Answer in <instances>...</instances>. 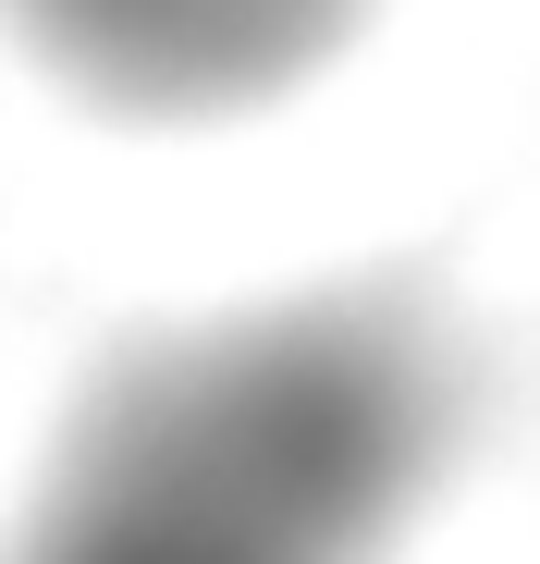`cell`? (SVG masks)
<instances>
[{
    "instance_id": "6da1fadb",
    "label": "cell",
    "mask_w": 540,
    "mask_h": 564,
    "mask_svg": "<svg viewBox=\"0 0 540 564\" xmlns=\"http://www.w3.org/2000/svg\"><path fill=\"white\" fill-rule=\"evenodd\" d=\"M467 417L430 295L234 307L74 405L0 564H393Z\"/></svg>"
},
{
    "instance_id": "7a4b0ae2",
    "label": "cell",
    "mask_w": 540,
    "mask_h": 564,
    "mask_svg": "<svg viewBox=\"0 0 540 564\" xmlns=\"http://www.w3.org/2000/svg\"><path fill=\"white\" fill-rule=\"evenodd\" d=\"M356 13L369 0H13L25 50L136 123H209L283 99L356 37Z\"/></svg>"
}]
</instances>
